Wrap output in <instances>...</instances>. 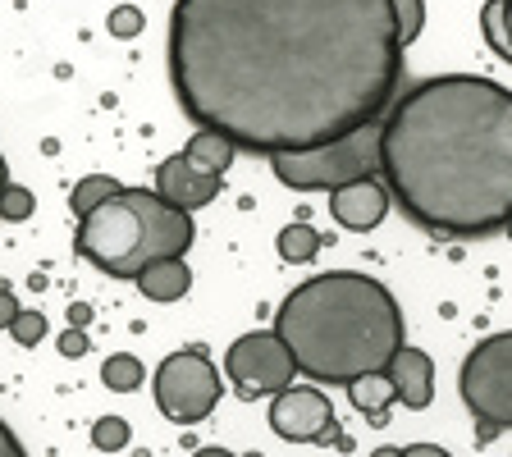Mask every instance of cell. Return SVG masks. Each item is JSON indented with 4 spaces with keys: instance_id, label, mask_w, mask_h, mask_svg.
<instances>
[{
    "instance_id": "cell-1",
    "label": "cell",
    "mask_w": 512,
    "mask_h": 457,
    "mask_svg": "<svg viewBox=\"0 0 512 457\" xmlns=\"http://www.w3.org/2000/svg\"><path fill=\"white\" fill-rule=\"evenodd\" d=\"M165 60L192 124L266 160L380 124L403 83L389 0H174Z\"/></svg>"
},
{
    "instance_id": "cell-2",
    "label": "cell",
    "mask_w": 512,
    "mask_h": 457,
    "mask_svg": "<svg viewBox=\"0 0 512 457\" xmlns=\"http://www.w3.org/2000/svg\"><path fill=\"white\" fill-rule=\"evenodd\" d=\"M380 183L435 238H490L512 220V92L439 74L380 119Z\"/></svg>"
},
{
    "instance_id": "cell-3",
    "label": "cell",
    "mask_w": 512,
    "mask_h": 457,
    "mask_svg": "<svg viewBox=\"0 0 512 457\" xmlns=\"http://www.w3.org/2000/svg\"><path fill=\"white\" fill-rule=\"evenodd\" d=\"M275 334L311 384H343L389 371L403 348V307L375 275L325 270L279 302Z\"/></svg>"
},
{
    "instance_id": "cell-4",
    "label": "cell",
    "mask_w": 512,
    "mask_h": 457,
    "mask_svg": "<svg viewBox=\"0 0 512 457\" xmlns=\"http://www.w3.org/2000/svg\"><path fill=\"white\" fill-rule=\"evenodd\" d=\"M192 234V215L160 202L156 188H119L106 206L78 220L74 247L101 275L138 279L156 261L188 256Z\"/></svg>"
},
{
    "instance_id": "cell-5",
    "label": "cell",
    "mask_w": 512,
    "mask_h": 457,
    "mask_svg": "<svg viewBox=\"0 0 512 457\" xmlns=\"http://www.w3.org/2000/svg\"><path fill=\"white\" fill-rule=\"evenodd\" d=\"M270 170L293 192H334L357 179H380V124H366L325 147L270 156Z\"/></svg>"
},
{
    "instance_id": "cell-6",
    "label": "cell",
    "mask_w": 512,
    "mask_h": 457,
    "mask_svg": "<svg viewBox=\"0 0 512 457\" xmlns=\"http://www.w3.org/2000/svg\"><path fill=\"white\" fill-rule=\"evenodd\" d=\"M458 394L462 407L476 416V426L485 430V439L512 430V330L490 334L467 352L458 371Z\"/></svg>"
},
{
    "instance_id": "cell-7",
    "label": "cell",
    "mask_w": 512,
    "mask_h": 457,
    "mask_svg": "<svg viewBox=\"0 0 512 457\" xmlns=\"http://www.w3.org/2000/svg\"><path fill=\"white\" fill-rule=\"evenodd\" d=\"M151 398L174 426H197L220 403V371L206 348H179L151 375Z\"/></svg>"
},
{
    "instance_id": "cell-8",
    "label": "cell",
    "mask_w": 512,
    "mask_h": 457,
    "mask_svg": "<svg viewBox=\"0 0 512 457\" xmlns=\"http://www.w3.org/2000/svg\"><path fill=\"white\" fill-rule=\"evenodd\" d=\"M224 375L234 384V394L256 403V398H275L284 394L298 366H293V352L279 343L275 330H252V334H238L224 352Z\"/></svg>"
},
{
    "instance_id": "cell-9",
    "label": "cell",
    "mask_w": 512,
    "mask_h": 457,
    "mask_svg": "<svg viewBox=\"0 0 512 457\" xmlns=\"http://www.w3.org/2000/svg\"><path fill=\"white\" fill-rule=\"evenodd\" d=\"M270 430L288 444H330L339 439V416L320 384H288L284 394L270 398Z\"/></svg>"
},
{
    "instance_id": "cell-10",
    "label": "cell",
    "mask_w": 512,
    "mask_h": 457,
    "mask_svg": "<svg viewBox=\"0 0 512 457\" xmlns=\"http://www.w3.org/2000/svg\"><path fill=\"white\" fill-rule=\"evenodd\" d=\"M224 179L220 174H206L197 170L183 151H174V156L160 160V170H156V197L160 202H170L174 211H202V206H211L215 197H220Z\"/></svg>"
},
{
    "instance_id": "cell-11",
    "label": "cell",
    "mask_w": 512,
    "mask_h": 457,
    "mask_svg": "<svg viewBox=\"0 0 512 457\" xmlns=\"http://www.w3.org/2000/svg\"><path fill=\"white\" fill-rule=\"evenodd\" d=\"M389 202L394 197H389V188L380 179H357L330 192V215L343 229H352V234H366V229H375L389 215Z\"/></svg>"
},
{
    "instance_id": "cell-12",
    "label": "cell",
    "mask_w": 512,
    "mask_h": 457,
    "mask_svg": "<svg viewBox=\"0 0 512 457\" xmlns=\"http://www.w3.org/2000/svg\"><path fill=\"white\" fill-rule=\"evenodd\" d=\"M384 375H389L394 398L407 407V412H426V407L435 403V362H430V352L403 343V348L394 352V362H389V371Z\"/></svg>"
},
{
    "instance_id": "cell-13",
    "label": "cell",
    "mask_w": 512,
    "mask_h": 457,
    "mask_svg": "<svg viewBox=\"0 0 512 457\" xmlns=\"http://www.w3.org/2000/svg\"><path fill=\"white\" fill-rule=\"evenodd\" d=\"M133 284H138V293L147 302H179V298H188L192 270H188L183 256H174V261H156V266H147Z\"/></svg>"
},
{
    "instance_id": "cell-14",
    "label": "cell",
    "mask_w": 512,
    "mask_h": 457,
    "mask_svg": "<svg viewBox=\"0 0 512 457\" xmlns=\"http://www.w3.org/2000/svg\"><path fill=\"white\" fill-rule=\"evenodd\" d=\"M348 403L357 407V412L366 416V421H375V426H384V416H389V407L398 403L394 398V384H389V375H362V380L348 384Z\"/></svg>"
},
{
    "instance_id": "cell-15",
    "label": "cell",
    "mask_w": 512,
    "mask_h": 457,
    "mask_svg": "<svg viewBox=\"0 0 512 457\" xmlns=\"http://www.w3.org/2000/svg\"><path fill=\"white\" fill-rule=\"evenodd\" d=\"M183 156L197 165V170H206V174H229V165H234V156H238V147L229 138H220V133H206V128H197L188 138V147H183Z\"/></svg>"
},
{
    "instance_id": "cell-16",
    "label": "cell",
    "mask_w": 512,
    "mask_h": 457,
    "mask_svg": "<svg viewBox=\"0 0 512 457\" xmlns=\"http://www.w3.org/2000/svg\"><path fill=\"white\" fill-rule=\"evenodd\" d=\"M480 32H485L490 51L512 64V0H485V10H480Z\"/></svg>"
},
{
    "instance_id": "cell-17",
    "label": "cell",
    "mask_w": 512,
    "mask_h": 457,
    "mask_svg": "<svg viewBox=\"0 0 512 457\" xmlns=\"http://www.w3.org/2000/svg\"><path fill=\"white\" fill-rule=\"evenodd\" d=\"M275 247H279V256H284L288 266H307V261H316L320 256L325 238H320L307 220H298V224H284V229H279Z\"/></svg>"
},
{
    "instance_id": "cell-18",
    "label": "cell",
    "mask_w": 512,
    "mask_h": 457,
    "mask_svg": "<svg viewBox=\"0 0 512 457\" xmlns=\"http://www.w3.org/2000/svg\"><path fill=\"white\" fill-rule=\"evenodd\" d=\"M142 380H147V366L133 352H115V357L101 362V384L110 394H133V389H142Z\"/></svg>"
},
{
    "instance_id": "cell-19",
    "label": "cell",
    "mask_w": 512,
    "mask_h": 457,
    "mask_svg": "<svg viewBox=\"0 0 512 457\" xmlns=\"http://www.w3.org/2000/svg\"><path fill=\"white\" fill-rule=\"evenodd\" d=\"M119 188H124V183L110 179V174H87V179L74 183V197H69V206H74L78 220H87V215H92L96 206H106Z\"/></svg>"
},
{
    "instance_id": "cell-20",
    "label": "cell",
    "mask_w": 512,
    "mask_h": 457,
    "mask_svg": "<svg viewBox=\"0 0 512 457\" xmlns=\"http://www.w3.org/2000/svg\"><path fill=\"white\" fill-rule=\"evenodd\" d=\"M389 10H394V32H398V46H412L426 28V0H389Z\"/></svg>"
},
{
    "instance_id": "cell-21",
    "label": "cell",
    "mask_w": 512,
    "mask_h": 457,
    "mask_svg": "<svg viewBox=\"0 0 512 457\" xmlns=\"http://www.w3.org/2000/svg\"><path fill=\"white\" fill-rule=\"evenodd\" d=\"M37 211V197H32V188H23V183H5L0 188V220H28V215Z\"/></svg>"
},
{
    "instance_id": "cell-22",
    "label": "cell",
    "mask_w": 512,
    "mask_h": 457,
    "mask_svg": "<svg viewBox=\"0 0 512 457\" xmlns=\"http://www.w3.org/2000/svg\"><path fill=\"white\" fill-rule=\"evenodd\" d=\"M128 439H133V430H128L124 416H101L92 426V444L101 453H119V448H128Z\"/></svg>"
},
{
    "instance_id": "cell-23",
    "label": "cell",
    "mask_w": 512,
    "mask_h": 457,
    "mask_svg": "<svg viewBox=\"0 0 512 457\" xmlns=\"http://www.w3.org/2000/svg\"><path fill=\"white\" fill-rule=\"evenodd\" d=\"M10 334H14L19 348H37V343L46 339V316L42 311H19V320L10 325Z\"/></svg>"
},
{
    "instance_id": "cell-24",
    "label": "cell",
    "mask_w": 512,
    "mask_h": 457,
    "mask_svg": "<svg viewBox=\"0 0 512 457\" xmlns=\"http://www.w3.org/2000/svg\"><path fill=\"white\" fill-rule=\"evenodd\" d=\"M106 28H110V37H138L147 28V19H142L138 5H119V10H110Z\"/></svg>"
},
{
    "instance_id": "cell-25",
    "label": "cell",
    "mask_w": 512,
    "mask_h": 457,
    "mask_svg": "<svg viewBox=\"0 0 512 457\" xmlns=\"http://www.w3.org/2000/svg\"><path fill=\"white\" fill-rule=\"evenodd\" d=\"M60 357H87V334L83 330H64L60 334Z\"/></svg>"
},
{
    "instance_id": "cell-26",
    "label": "cell",
    "mask_w": 512,
    "mask_h": 457,
    "mask_svg": "<svg viewBox=\"0 0 512 457\" xmlns=\"http://www.w3.org/2000/svg\"><path fill=\"white\" fill-rule=\"evenodd\" d=\"M0 457H28V448L19 444V435L10 430V421L0 416Z\"/></svg>"
},
{
    "instance_id": "cell-27",
    "label": "cell",
    "mask_w": 512,
    "mask_h": 457,
    "mask_svg": "<svg viewBox=\"0 0 512 457\" xmlns=\"http://www.w3.org/2000/svg\"><path fill=\"white\" fill-rule=\"evenodd\" d=\"M14 320H19V298H14L10 288L0 284V330H10Z\"/></svg>"
},
{
    "instance_id": "cell-28",
    "label": "cell",
    "mask_w": 512,
    "mask_h": 457,
    "mask_svg": "<svg viewBox=\"0 0 512 457\" xmlns=\"http://www.w3.org/2000/svg\"><path fill=\"white\" fill-rule=\"evenodd\" d=\"M87 320H92V307L87 302H69V330H87Z\"/></svg>"
},
{
    "instance_id": "cell-29",
    "label": "cell",
    "mask_w": 512,
    "mask_h": 457,
    "mask_svg": "<svg viewBox=\"0 0 512 457\" xmlns=\"http://www.w3.org/2000/svg\"><path fill=\"white\" fill-rule=\"evenodd\" d=\"M403 457H453V453H448V448H439V444H407Z\"/></svg>"
},
{
    "instance_id": "cell-30",
    "label": "cell",
    "mask_w": 512,
    "mask_h": 457,
    "mask_svg": "<svg viewBox=\"0 0 512 457\" xmlns=\"http://www.w3.org/2000/svg\"><path fill=\"white\" fill-rule=\"evenodd\" d=\"M192 457H238V453H229V448H220V444H206V448H197Z\"/></svg>"
},
{
    "instance_id": "cell-31",
    "label": "cell",
    "mask_w": 512,
    "mask_h": 457,
    "mask_svg": "<svg viewBox=\"0 0 512 457\" xmlns=\"http://www.w3.org/2000/svg\"><path fill=\"white\" fill-rule=\"evenodd\" d=\"M371 457H403V448H394V444H380Z\"/></svg>"
},
{
    "instance_id": "cell-32",
    "label": "cell",
    "mask_w": 512,
    "mask_h": 457,
    "mask_svg": "<svg viewBox=\"0 0 512 457\" xmlns=\"http://www.w3.org/2000/svg\"><path fill=\"white\" fill-rule=\"evenodd\" d=\"M10 183V165H5V156H0V188Z\"/></svg>"
},
{
    "instance_id": "cell-33",
    "label": "cell",
    "mask_w": 512,
    "mask_h": 457,
    "mask_svg": "<svg viewBox=\"0 0 512 457\" xmlns=\"http://www.w3.org/2000/svg\"><path fill=\"white\" fill-rule=\"evenodd\" d=\"M503 234H508V238H512V220H508V229H503Z\"/></svg>"
}]
</instances>
